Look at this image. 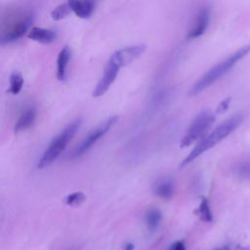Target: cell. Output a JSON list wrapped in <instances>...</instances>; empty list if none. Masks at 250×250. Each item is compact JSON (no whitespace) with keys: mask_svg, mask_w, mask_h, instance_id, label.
Here are the masks:
<instances>
[{"mask_svg":"<svg viewBox=\"0 0 250 250\" xmlns=\"http://www.w3.org/2000/svg\"><path fill=\"white\" fill-rule=\"evenodd\" d=\"M243 116L240 113L234 114L229 118L226 119L222 123H220L217 127H215L211 132H209L206 136H204L198 144L194 146V148L186 156V158L181 163V168L188 165L193 160H195L202 153L219 144L221 141L226 139L229 135H230L242 122Z\"/></svg>","mask_w":250,"mask_h":250,"instance_id":"obj_1","label":"cell"},{"mask_svg":"<svg viewBox=\"0 0 250 250\" xmlns=\"http://www.w3.org/2000/svg\"><path fill=\"white\" fill-rule=\"evenodd\" d=\"M250 53V44L245 45L232 54H230L228 58L221 61L213 67H211L206 73H204L190 88L188 94L190 96H195L211 86L217 80H219L222 76L228 73L239 61H241L244 57H246Z\"/></svg>","mask_w":250,"mask_h":250,"instance_id":"obj_2","label":"cell"},{"mask_svg":"<svg viewBox=\"0 0 250 250\" xmlns=\"http://www.w3.org/2000/svg\"><path fill=\"white\" fill-rule=\"evenodd\" d=\"M82 123L81 118H76L72 120L69 124H67L63 130H62L49 144V146L44 150L43 154L41 155L38 163L37 168L43 169L49 165H51L64 150L68 143L74 137L77 130L80 128Z\"/></svg>","mask_w":250,"mask_h":250,"instance_id":"obj_3","label":"cell"},{"mask_svg":"<svg viewBox=\"0 0 250 250\" xmlns=\"http://www.w3.org/2000/svg\"><path fill=\"white\" fill-rule=\"evenodd\" d=\"M215 121V115L210 110L200 111L192 120L188 128L185 136L181 140V147L189 146L196 141H200L207 135V131L210 129Z\"/></svg>","mask_w":250,"mask_h":250,"instance_id":"obj_4","label":"cell"},{"mask_svg":"<svg viewBox=\"0 0 250 250\" xmlns=\"http://www.w3.org/2000/svg\"><path fill=\"white\" fill-rule=\"evenodd\" d=\"M33 21L34 14L32 11H23L15 16V19L8 26V29L3 31L1 35V43H11L21 38L27 31L31 29Z\"/></svg>","mask_w":250,"mask_h":250,"instance_id":"obj_5","label":"cell"},{"mask_svg":"<svg viewBox=\"0 0 250 250\" xmlns=\"http://www.w3.org/2000/svg\"><path fill=\"white\" fill-rule=\"evenodd\" d=\"M118 121V116L112 115L99 124L96 128L91 130L87 136L80 142V144L73 149L72 157L77 158L88 151L102 137H104Z\"/></svg>","mask_w":250,"mask_h":250,"instance_id":"obj_6","label":"cell"},{"mask_svg":"<svg viewBox=\"0 0 250 250\" xmlns=\"http://www.w3.org/2000/svg\"><path fill=\"white\" fill-rule=\"evenodd\" d=\"M121 67H123L122 63L115 57V55L112 54L104 66L101 79L99 80L96 88L93 91V97H96V98L101 97L109 89V87L115 81L118 75L119 69Z\"/></svg>","mask_w":250,"mask_h":250,"instance_id":"obj_7","label":"cell"},{"mask_svg":"<svg viewBox=\"0 0 250 250\" xmlns=\"http://www.w3.org/2000/svg\"><path fill=\"white\" fill-rule=\"evenodd\" d=\"M210 9L208 7H203L198 11L188 32L187 39H195L204 34L210 21Z\"/></svg>","mask_w":250,"mask_h":250,"instance_id":"obj_8","label":"cell"},{"mask_svg":"<svg viewBox=\"0 0 250 250\" xmlns=\"http://www.w3.org/2000/svg\"><path fill=\"white\" fill-rule=\"evenodd\" d=\"M36 114H37V111L33 105H30L24 108L15 123L14 131L16 133H19L21 131L26 130L29 127H31L36 119Z\"/></svg>","mask_w":250,"mask_h":250,"instance_id":"obj_9","label":"cell"},{"mask_svg":"<svg viewBox=\"0 0 250 250\" xmlns=\"http://www.w3.org/2000/svg\"><path fill=\"white\" fill-rule=\"evenodd\" d=\"M153 193L160 198L170 199L175 192V183L170 178H162L157 180L152 187Z\"/></svg>","mask_w":250,"mask_h":250,"instance_id":"obj_10","label":"cell"},{"mask_svg":"<svg viewBox=\"0 0 250 250\" xmlns=\"http://www.w3.org/2000/svg\"><path fill=\"white\" fill-rule=\"evenodd\" d=\"M27 37L41 44H49L56 40L57 32L53 29L33 26L27 33Z\"/></svg>","mask_w":250,"mask_h":250,"instance_id":"obj_11","label":"cell"},{"mask_svg":"<svg viewBox=\"0 0 250 250\" xmlns=\"http://www.w3.org/2000/svg\"><path fill=\"white\" fill-rule=\"evenodd\" d=\"M71 12H73L80 19H88L92 16L95 10V2L93 1H79L70 0L68 1Z\"/></svg>","mask_w":250,"mask_h":250,"instance_id":"obj_12","label":"cell"},{"mask_svg":"<svg viewBox=\"0 0 250 250\" xmlns=\"http://www.w3.org/2000/svg\"><path fill=\"white\" fill-rule=\"evenodd\" d=\"M71 57V50L68 46H64L59 53L57 59V78L61 81L66 78V68Z\"/></svg>","mask_w":250,"mask_h":250,"instance_id":"obj_13","label":"cell"},{"mask_svg":"<svg viewBox=\"0 0 250 250\" xmlns=\"http://www.w3.org/2000/svg\"><path fill=\"white\" fill-rule=\"evenodd\" d=\"M161 220H162V214H161V212L158 209L152 208V209H149L146 213L145 221H146V227L150 230L156 229L157 227L159 226Z\"/></svg>","mask_w":250,"mask_h":250,"instance_id":"obj_14","label":"cell"},{"mask_svg":"<svg viewBox=\"0 0 250 250\" xmlns=\"http://www.w3.org/2000/svg\"><path fill=\"white\" fill-rule=\"evenodd\" d=\"M9 84H10V87L8 92L12 95H18L21 91L23 86V77L21 73L19 71L12 72L10 75Z\"/></svg>","mask_w":250,"mask_h":250,"instance_id":"obj_15","label":"cell"},{"mask_svg":"<svg viewBox=\"0 0 250 250\" xmlns=\"http://www.w3.org/2000/svg\"><path fill=\"white\" fill-rule=\"evenodd\" d=\"M233 173L241 179H250V158L238 161L233 168Z\"/></svg>","mask_w":250,"mask_h":250,"instance_id":"obj_16","label":"cell"},{"mask_svg":"<svg viewBox=\"0 0 250 250\" xmlns=\"http://www.w3.org/2000/svg\"><path fill=\"white\" fill-rule=\"evenodd\" d=\"M196 213L203 222L209 223L213 220V215H212V211H211L209 202L205 197L201 198V201H200V204L198 206Z\"/></svg>","mask_w":250,"mask_h":250,"instance_id":"obj_17","label":"cell"},{"mask_svg":"<svg viewBox=\"0 0 250 250\" xmlns=\"http://www.w3.org/2000/svg\"><path fill=\"white\" fill-rule=\"evenodd\" d=\"M70 13L71 9L68 2H64L61 3L55 9H53V11L51 12V18L54 21H61L62 19H65Z\"/></svg>","mask_w":250,"mask_h":250,"instance_id":"obj_18","label":"cell"},{"mask_svg":"<svg viewBox=\"0 0 250 250\" xmlns=\"http://www.w3.org/2000/svg\"><path fill=\"white\" fill-rule=\"evenodd\" d=\"M84 199H85V194L82 191H75V192L68 194L65 197L64 201H65L66 205L77 206V205L81 204L84 201Z\"/></svg>","mask_w":250,"mask_h":250,"instance_id":"obj_19","label":"cell"},{"mask_svg":"<svg viewBox=\"0 0 250 250\" xmlns=\"http://www.w3.org/2000/svg\"><path fill=\"white\" fill-rule=\"evenodd\" d=\"M229 103H230V98H227V99L223 100V101L219 104V105H218V107H217V112H218V113H223V112H225V111L228 109Z\"/></svg>","mask_w":250,"mask_h":250,"instance_id":"obj_20","label":"cell"},{"mask_svg":"<svg viewBox=\"0 0 250 250\" xmlns=\"http://www.w3.org/2000/svg\"><path fill=\"white\" fill-rule=\"evenodd\" d=\"M170 250H186L185 244L183 243V241H177L171 246Z\"/></svg>","mask_w":250,"mask_h":250,"instance_id":"obj_21","label":"cell"},{"mask_svg":"<svg viewBox=\"0 0 250 250\" xmlns=\"http://www.w3.org/2000/svg\"><path fill=\"white\" fill-rule=\"evenodd\" d=\"M133 249H134V245L132 243H128L124 248V250H133Z\"/></svg>","mask_w":250,"mask_h":250,"instance_id":"obj_22","label":"cell"},{"mask_svg":"<svg viewBox=\"0 0 250 250\" xmlns=\"http://www.w3.org/2000/svg\"><path fill=\"white\" fill-rule=\"evenodd\" d=\"M216 250H230V249H229V246H223V247H221V248H217Z\"/></svg>","mask_w":250,"mask_h":250,"instance_id":"obj_23","label":"cell"}]
</instances>
